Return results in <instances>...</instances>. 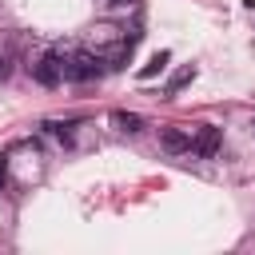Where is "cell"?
<instances>
[{"mask_svg":"<svg viewBox=\"0 0 255 255\" xmlns=\"http://www.w3.org/2000/svg\"><path fill=\"white\" fill-rule=\"evenodd\" d=\"M159 147L171 151V155H183V151H191V131H183V128H163V131H159Z\"/></svg>","mask_w":255,"mask_h":255,"instance_id":"obj_4","label":"cell"},{"mask_svg":"<svg viewBox=\"0 0 255 255\" xmlns=\"http://www.w3.org/2000/svg\"><path fill=\"white\" fill-rule=\"evenodd\" d=\"M191 80H195V68H191V64H187V68H179V72H175V76H171V80H167V92H171V96H175V92H179V88H187V84H191Z\"/></svg>","mask_w":255,"mask_h":255,"instance_id":"obj_7","label":"cell"},{"mask_svg":"<svg viewBox=\"0 0 255 255\" xmlns=\"http://www.w3.org/2000/svg\"><path fill=\"white\" fill-rule=\"evenodd\" d=\"M167 60H171V52H155L143 68H139V80H151V76H159L163 68H167Z\"/></svg>","mask_w":255,"mask_h":255,"instance_id":"obj_6","label":"cell"},{"mask_svg":"<svg viewBox=\"0 0 255 255\" xmlns=\"http://www.w3.org/2000/svg\"><path fill=\"white\" fill-rule=\"evenodd\" d=\"M64 56H68V48H52V52H44V56L32 64V76H36V84H44V88H56V84L64 80Z\"/></svg>","mask_w":255,"mask_h":255,"instance_id":"obj_2","label":"cell"},{"mask_svg":"<svg viewBox=\"0 0 255 255\" xmlns=\"http://www.w3.org/2000/svg\"><path fill=\"white\" fill-rule=\"evenodd\" d=\"M4 76H8V60L0 56V80H4Z\"/></svg>","mask_w":255,"mask_h":255,"instance_id":"obj_9","label":"cell"},{"mask_svg":"<svg viewBox=\"0 0 255 255\" xmlns=\"http://www.w3.org/2000/svg\"><path fill=\"white\" fill-rule=\"evenodd\" d=\"M219 147H223V135H219V128H199V131L191 135V151H195L199 159H211Z\"/></svg>","mask_w":255,"mask_h":255,"instance_id":"obj_3","label":"cell"},{"mask_svg":"<svg viewBox=\"0 0 255 255\" xmlns=\"http://www.w3.org/2000/svg\"><path fill=\"white\" fill-rule=\"evenodd\" d=\"M108 4H112V8H128L131 0H108Z\"/></svg>","mask_w":255,"mask_h":255,"instance_id":"obj_10","label":"cell"},{"mask_svg":"<svg viewBox=\"0 0 255 255\" xmlns=\"http://www.w3.org/2000/svg\"><path fill=\"white\" fill-rule=\"evenodd\" d=\"M112 124H116L120 131H143V116H139V112H124V108H116V112H112Z\"/></svg>","mask_w":255,"mask_h":255,"instance_id":"obj_5","label":"cell"},{"mask_svg":"<svg viewBox=\"0 0 255 255\" xmlns=\"http://www.w3.org/2000/svg\"><path fill=\"white\" fill-rule=\"evenodd\" d=\"M44 128H48V131H52V135H56V139H64V143H68V139H72V131H68V128H72V124H60V120H48V124H44Z\"/></svg>","mask_w":255,"mask_h":255,"instance_id":"obj_8","label":"cell"},{"mask_svg":"<svg viewBox=\"0 0 255 255\" xmlns=\"http://www.w3.org/2000/svg\"><path fill=\"white\" fill-rule=\"evenodd\" d=\"M104 72V60L96 52H68L64 56V80H76V84H88Z\"/></svg>","mask_w":255,"mask_h":255,"instance_id":"obj_1","label":"cell"}]
</instances>
